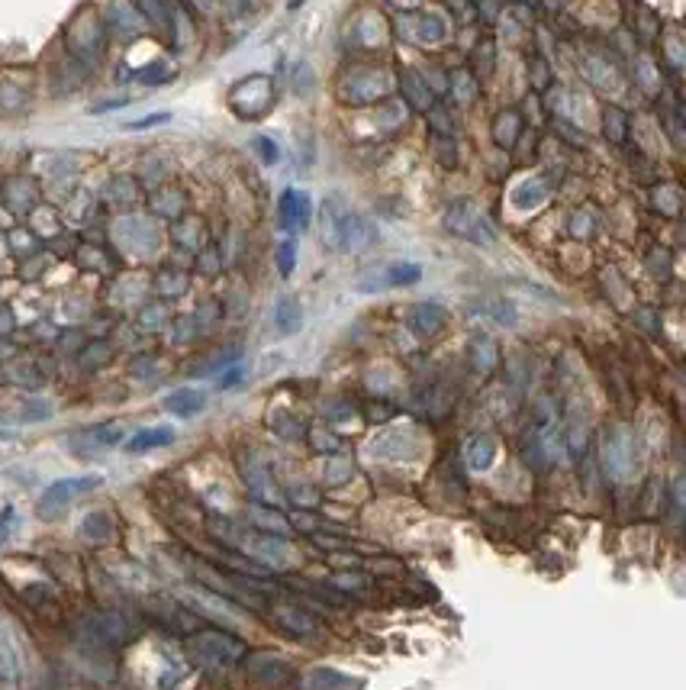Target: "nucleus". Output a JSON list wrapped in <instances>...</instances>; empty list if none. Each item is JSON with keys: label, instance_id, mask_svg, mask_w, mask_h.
<instances>
[{"label": "nucleus", "instance_id": "5", "mask_svg": "<svg viewBox=\"0 0 686 690\" xmlns=\"http://www.w3.org/2000/svg\"><path fill=\"white\" fill-rule=\"evenodd\" d=\"M203 407H207V394L197 391V387H178V391H171L165 397V410L181 416V420H191Z\"/></svg>", "mask_w": 686, "mask_h": 690}, {"label": "nucleus", "instance_id": "8", "mask_svg": "<svg viewBox=\"0 0 686 690\" xmlns=\"http://www.w3.org/2000/svg\"><path fill=\"white\" fill-rule=\"evenodd\" d=\"M20 674V655H17V645L7 636V629H0V678L13 681Z\"/></svg>", "mask_w": 686, "mask_h": 690}, {"label": "nucleus", "instance_id": "1", "mask_svg": "<svg viewBox=\"0 0 686 690\" xmlns=\"http://www.w3.org/2000/svg\"><path fill=\"white\" fill-rule=\"evenodd\" d=\"M104 484V478L100 474H81V478H62V481H55L46 487V494L39 497V513H55V510H62L68 500H75L81 494H91L97 491V487Z\"/></svg>", "mask_w": 686, "mask_h": 690}, {"label": "nucleus", "instance_id": "6", "mask_svg": "<svg viewBox=\"0 0 686 690\" xmlns=\"http://www.w3.org/2000/svg\"><path fill=\"white\" fill-rule=\"evenodd\" d=\"M174 442V429L171 426H152V429H142L133 439L126 442V452H152V449H165V445Z\"/></svg>", "mask_w": 686, "mask_h": 690}, {"label": "nucleus", "instance_id": "12", "mask_svg": "<svg viewBox=\"0 0 686 690\" xmlns=\"http://www.w3.org/2000/svg\"><path fill=\"white\" fill-rule=\"evenodd\" d=\"M171 117L168 113H155V117H145V120H136V123H129L126 129H133V133H139V129H149V126H158V123H168Z\"/></svg>", "mask_w": 686, "mask_h": 690}, {"label": "nucleus", "instance_id": "11", "mask_svg": "<svg viewBox=\"0 0 686 690\" xmlns=\"http://www.w3.org/2000/svg\"><path fill=\"white\" fill-rule=\"evenodd\" d=\"M277 262H281V275L294 271V242H284L281 252H277Z\"/></svg>", "mask_w": 686, "mask_h": 690}, {"label": "nucleus", "instance_id": "2", "mask_svg": "<svg viewBox=\"0 0 686 690\" xmlns=\"http://www.w3.org/2000/svg\"><path fill=\"white\" fill-rule=\"evenodd\" d=\"M422 278V268L413 262H390L384 268H374L368 271L355 287L361 294H374V291H390V287H406V284H416Z\"/></svg>", "mask_w": 686, "mask_h": 690}, {"label": "nucleus", "instance_id": "3", "mask_svg": "<svg viewBox=\"0 0 686 690\" xmlns=\"http://www.w3.org/2000/svg\"><path fill=\"white\" fill-rule=\"evenodd\" d=\"M191 652L194 658L200 661V665H232V661L239 658L242 645L236 639L229 636H216V632H207V636H197L191 639Z\"/></svg>", "mask_w": 686, "mask_h": 690}, {"label": "nucleus", "instance_id": "7", "mask_svg": "<svg viewBox=\"0 0 686 690\" xmlns=\"http://www.w3.org/2000/svg\"><path fill=\"white\" fill-rule=\"evenodd\" d=\"M300 323H303V310H300L297 300H290V297L277 300V307H274V326L281 329V336L297 333Z\"/></svg>", "mask_w": 686, "mask_h": 690}, {"label": "nucleus", "instance_id": "10", "mask_svg": "<svg viewBox=\"0 0 686 690\" xmlns=\"http://www.w3.org/2000/svg\"><path fill=\"white\" fill-rule=\"evenodd\" d=\"M281 623H284L290 632H297V636H310V632H316V623H313L306 613H294V616L281 613Z\"/></svg>", "mask_w": 686, "mask_h": 690}, {"label": "nucleus", "instance_id": "14", "mask_svg": "<svg viewBox=\"0 0 686 690\" xmlns=\"http://www.w3.org/2000/svg\"><path fill=\"white\" fill-rule=\"evenodd\" d=\"M306 0H287V10H300Z\"/></svg>", "mask_w": 686, "mask_h": 690}, {"label": "nucleus", "instance_id": "4", "mask_svg": "<svg viewBox=\"0 0 686 690\" xmlns=\"http://www.w3.org/2000/svg\"><path fill=\"white\" fill-rule=\"evenodd\" d=\"M277 213H281V226L290 229V233H297V229H306V226H310V217H313L310 194H306V191H294V188L284 191Z\"/></svg>", "mask_w": 686, "mask_h": 690}, {"label": "nucleus", "instance_id": "15", "mask_svg": "<svg viewBox=\"0 0 686 690\" xmlns=\"http://www.w3.org/2000/svg\"><path fill=\"white\" fill-rule=\"evenodd\" d=\"M10 439V433H4V429H0V442H7Z\"/></svg>", "mask_w": 686, "mask_h": 690}, {"label": "nucleus", "instance_id": "16", "mask_svg": "<svg viewBox=\"0 0 686 690\" xmlns=\"http://www.w3.org/2000/svg\"><path fill=\"white\" fill-rule=\"evenodd\" d=\"M203 4H210V0H203Z\"/></svg>", "mask_w": 686, "mask_h": 690}, {"label": "nucleus", "instance_id": "9", "mask_svg": "<svg viewBox=\"0 0 686 690\" xmlns=\"http://www.w3.org/2000/svg\"><path fill=\"white\" fill-rule=\"evenodd\" d=\"M493 452H496L493 439L480 436V439H474V442H471V449H467V462H471V468L484 471V468H490V465H493Z\"/></svg>", "mask_w": 686, "mask_h": 690}, {"label": "nucleus", "instance_id": "13", "mask_svg": "<svg viewBox=\"0 0 686 690\" xmlns=\"http://www.w3.org/2000/svg\"><path fill=\"white\" fill-rule=\"evenodd\" d=\"M255 146L261 149V158H265L268 165H274V162H277V146H274V142H268V139H261V136H258V139H255Z\"/></svg>", "mask_w": 686, "mask_h": 690}]
</instances>
